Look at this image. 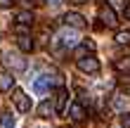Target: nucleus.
<instances>
[{
  "instance_id": "1",
  "label": "nucleus",
  "mask_w": 130,
  "mask_h": 128,
  "mask_svg": "<svg viewBox=\"0 0 130 128\" xmlns=\"http://www.w3.org/2000/svg\"><path fill=\"white\" fill-rule=\"evenodd\" d=\"M12 102H14V107H17V111H21V114L31 111V97H28L24 90L14 88V93H12Z\"/></svg>"
},
{
  "instance_id": "2",
  "label": "nucleus",
  "mask_w": 130,
  "mask_h": 128,
  "mask_svg": "<svg viewBox=\"0 0 130 128\" xmlns=\"http://www.w3.org/2000/svg\"><path fill=\"white\" fill-rule=\"evenodd\" d=\"M78 69L83 71V74H99V59L95 57V55H88V57H83V59H78Z\"/></svg>"
},
{
  "instance_id": "3",
  "label": "nucleus",
  "mask_w": 130,
  "mask_h": 128,
  "mask_svg": "<svg viewBox=\"0 0 130 128\" xmlns=\"http://www.w3.org/2000/svg\"><path fill=\"white\" fill-rule=\"evenodd\" d=\"M5 64L10 66V69H14V71H26V59L21 55H17V52H7L5 55Z\"/></svg>"
},
{
  "instance_id": "4",
  "label": "nucleus",
  "mask_w": 130,
  "mask_h": 128,
  "mask_svg": "<svg viewBox=\"0 0 130 128\" xmlns=\"http://www.w3.org/2000/svg\"><path fill=\"white\" fill-rule=\"evenodd\" d=\"M99 21H104L106 26H116L118 24V17H116V12H113L111 5H102L99 7Z\"/></svg>"
},
{
  "instance_id": "5",
  "label": "nucleus",
  "mask_w": 130,
  "mask_h": 128,
  "mask_svg": "<svg viewBox=\"0 0 130 128\" xmlns=\"http://www.w3.org/2000/svg\"><path fill=\"white\" fill-rule=\"evenodd\" d=\"M64 24L71 26V29H83L85 26V17L78 14V12H66L64 14Z\"/></svg>"
},
{
  "instance_id": "6",
  "label": "nucleus",
  "mask_w": 130,
  "mask_h": 128,
  "mask_svg": "<svg viewBox=\"0 0 130 128\" xmlns=\"http://www.w3.org/2000/svg\"><path fill=\"white\" fill-rule=\"evenodd\" d=\"M69 116H71V121H76V123H80V121H85V116H88V111H85V107H83L80 102H73L71 107H69Z\"/></svg>"
},
{
  "instance_id": "7",
  "label": "nucleus",
  "mask_w": 130,
  "mask_h": 128,
  "mask_svg": "<svg viewBox=\"0 0 130 128\" xmlns=\"http://www.w3.org/2000/svg\"><path fill=\"white\" fill-rule=\"evenodd\" d=\"M66 100H69V90H66V88H59L57 95H55V111H57V114H64Z\"/></svg>"
},
{
  "instance_id": "8",
  "label": "nucleus",
  "mask_w": 130,
  "mask_h": 128,
  "mask_svg": "<svg viewBox=\"0 0 130 128\" xmlns=\"http://www.w3.org/2000/svg\"><path fill=\"white\" fill-rule=\"evenodd\" d=\"M50 83H52V78L50 76H40V78H36V83H33V93L36 95H45L50 90Z\"/></svg>"
},
{
  "instance_id": "9",
  "label": "nucleus",
  "mask_w": 130,
  "mask_h": 128,
  "mask_svg": "<svg viewBox=\"0 0 130 128\" xmlns=\"http://www.w3.org/2000/svg\"><path fill=\"white\" fill-rule=\"evenodd\" d=\"M125 100H130V97H128L125 93H121V90H118V93L111 95V107L116 109V111H123V109H125Z\"/></svg>"
},
{
  "instance_id": "10",
  "label": "nucleus",
  "mask_w": 130,
  "mask_h": 128,
  "mask_svg": "<svg viewBox=\"0 0 130 128\" xmlns=\"http://www.w3.org/2000/svg\"><path fill=\"white\" fill-rule=\"evenodd\" d=\"M17 24H24V26H33V12L31 10H24V12H17V17H14Z\"/></svg>"
},
{
  "instance_id": "11",
  "label": "nucleus",
  "mask_w": 130,
  "mask_h": 128,
  "mask_svg": "<svg viewBox=\"0 0 130 128\" xmlns=\"http://www.w3.org/2000/svg\"><path fill=\"white\" fill-rule=\"evenodd\" d=\"M92 50H95V43L88 38L83 45H78V48H76V59H83V57H88V52H92Z\"/></svg>"
},
{
  "instance_id": "12",
  "label": "nucleus",
  "mask_w": 130,
  "mask_h": 128,
  "mask_svg": "<svg viewBox=\"0 0 130 128\" xmlns=\"http://www.w3.org/2000/svg\"><path fill=\"white\" fill-rule=\"evenodd\" d=\"M50 114H57V111H55V104H52L50 100H45L40 107H38V116H40V119H50Z\"/></svg>"
},
{
  "instance_id": "13",
  "label": "nucleus",
  "mask_w": 130,
  "mask_h": 128,
  "mask_svg": "<svg viewBox=\"0 0 130 128\" xmlns=\"http://www.w3.org/2000/svg\"><path fill=\"white\" fill-rule=\"evenodd\" d=\"M17 45H19L21 52H31V50L36 48L33 40H31V36H19V38H17Z\"/></svg>"
},
{
  "instance_id": "14",
  "label": "nucleus",
  "mask_w": 130,
  "mask_h": 128,
  "mask_svg": "<svg viewBox=\"0 0 130 128\" xmlns=\"http://www.w3.org/2000/svg\"><path fill=\"white\" fill-rule=\"evenodd\" d=\"M59 40H62V45H64V48H73L78 38H76V33H73V31H62Z\"/></svg>"
},
{
  "instance_id": "15",
  "label": "nucleus",
  "mask_w": 130,
  "mask_h": 128,
  "mask_svg": "<svg viewBox=\"0 0 130 128\" xmlns=\"http://www.w3.org/2000/svg\"><path fill=\"white\" fill-rule=\"evenodd\" d=\"M14 88V78H12V74H0V90H12Z\"/></svg>"
},
{
  "instance_id": "16",
  "label": "nucleus",
  "mask_w": 130,
  "mask_h": 128,
  "mask_svg": "<svg viewBox=\"0 0 130 128\" xmlns=\"http://www.w3.org/2000/svg\"><path fill=\"white\" fill-rule=\"evenodd\" d=\"M0 123H3L5 128H14V123H17V116H12V111H5L3 119H0Z\"/></svg>"
},
{
  "instance_id": "17",
  "label": "nucleus",
  "mask_w": 130,
  "mask_h": 128,
  "mask_svg": "<svg viewBox=\"0 0 130 128\" xmlns=\"http://www.w3.org/2000/svg\"><path fill=\"white\" fill-rule=\"evenodd\" d=\"M113 66H116V71H130V57H123V59H116L113 62Z\"/></svg>"
},
{
  "instance_id": "18",
  "label": "nucleus",
  "mask_w": 130,
  "mask_h": 128,
  "mask_svg": "<svg viewBox=\"0 0 130 128\" xmlns=\"http://www.w3.org/2000/svg\"><path fill=\"white\" fill-rule=\"evenodd\" d=\"M116 43L118 45H128L130 43V31H118L116 33Z\"/></svg>"
},
{
  "instance_id": "19",
  "label": "nucleus",
  "mask_w": 130,
  "mask_h": 128,
  "mask_svg": "<svg viewBox=\"0 0 130 128\" xmlns=\"http://www.w3.org/2000/svg\"><path fill=\"white\" fill-rule=\"evenodd\" d=\"M14 31H17L19 36H28V31H31V26H24V24H17V26H14Z\"/></svg>"
},
{
  "instance_id": "20",
  "label": "nucleus",
  "mask_w": 130,
  "mask_h": 128,
  "mask_svg": "<svg viewBox=\"0 0 130 128\" xmlns=\"http://www.w3.org/2000/svg\"><path fill=\"white\" fill-rule=\"evenodd\" d=\"M121 126L130 128V111H123V116H121Z\"/></svg>"
},
{
  "instance_id": "21",
  "label": "nucleus",
  "mask_w": 130,
  "mask_h": 128,
  "mask_svg": "<svg viewBox=\"0 0 130 128\" xmlns=\"http://www.w3.org/2000/svg\"><path fill=\"white\" fill-rule=\"evenodd\" d=\"M17 3H19L21 7H31V5H36V0H17Z\"/></svg>"
},
{
  "instance_id": "22",
  "label": "nucleus",
  "mask_w": 130,
  "mask_h": 128,
  "mask_svg": "<svg viewBox=\"0 0 130 128\" xmlns=\"http://www.w3.org/2000/svg\"><path fill=\"white\" fill-rule=\"evenodd\" d=\"M12 5V0H0V7H10Z\"/></svg>"
},
{
  "instance_id": "23",
  "label": "nucleus",
  "mask_w": 130,
  "mask_h": 128,
  "mask_svg": "<svg viewBox=\"0 0 130 128\" xmlns=\"http://www.w3.org/2000/svg\"><path fill=\"white\" fill-rule=\"evenodd\" d=\"M125 17H128V19H130V3H128V5H125Z\"/></svg>"
},
{
  "instance_id": "24",
  "label": "nucleus",
  "mask_w": 130,
  "mask_h": 128,
  "mask_svg": "<svg viewBox=\"0 0 130 128\" xmlns=\"http://www.w3.org/2000/svg\"><path fill=\"white\" fill-rule=\"evenodd\" d=\"M69 3H76V5H83V3H88V0H69Z\"/></svg>"
},
{
  "instance_id": "25",
  "label": "nucleus",
  "mask_w": 130,
  "mask_h": 128,
  "mask_svg": "<svg viewBox=\"0 0 130 128\" xmlns=\"http://www.w3.org/2000/svg\"><path fill=\"white\" fill-rule=\"evenodd\" d=\"M125 95H128V97H130V83H128V86H125Z\"/></svg>"
}]
</instances>
